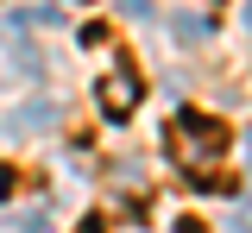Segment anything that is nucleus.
Listing matches in <instances>:
<instances>
[{"label":"nucleus","mask_w":252,"mask_h":233,"mask_svg":"<svg viewBox=\"0 0 252 233\" xmlns=\"http://www.w3.org/2000/svg\"><path fill=\"white\" fill-rule=\"evenodd\" d=\"M164 139H170V158L183 164V176L195 189H227V170H220L227 164V120L183 107V114L164 126Z\"/></svg>","instance_id":"1"},{"label":"nucleus","mask_w":252,"mask_h":233,"mask_svg":"<svg viewBox=\"0 0 252 233\" xmlns=\"http://www.w3.org/2000/svg\"><path fill=\"white\" fill-rule=\"evenodd\" d=\"M139 95H145V82H139V69H132V63L107 69V76L94 82V101H101V114H107V120H126V114L139 107Z\"/></svg>","instance_id":"2"},{"label":"nucleus","mask_w":252,"mask_h":233,"mask_svg":"<svg viewBox=\"0 0 252 233\" xmlns=\"http://www.w3.org/2000/svg\"><path fill=\"white\" fill-rule=\"evenodd\" d=\"M227 227H233V233H252V196L240 202V208H233V214H227Z\"/></svg>","instance_id":"3"},{"label":"nucleus","mask_w":252,"mask_h":233,"mask_svg":"<svg viewBox=\"0 0 252 233\" xmlns=\"http://www.w3.org/2000/svg\"><path fill=\"white\" fill-rule=\"evenodd\" d=\"M170 32H177V38H202L208 26H202V19H170Z\"/></svg>","instance_id":"4"},{"label":"nucleus","mask_w":252,"mask_h":233,"mask_svg":"<svg viewBox=\"0 0 252 233\" xmlns=\"http://www.w3.org/2000/svg\"><path fill=\"white\" fill-rule=\"evenodd\" d=\"M26 233H51V221H44V214H32V221H26Z\"/></svg>","instance_id":"5"},{"label":"nucleus","mask_w":252,"mask_h":233,"mask_svg":"<svg viewBox=\"0 0 252 233\" xmlns=\"http://www.w3.org/2000/svg\"><path fill=\"white\" fill-rule=\"evenodd\" d=\"M82 233H101V221H82Z\"/></svg>","instance_id":"6"},{"label":"nucleus","mask_w":252,"mask_h":233,"mask_svg":"<svg viewBox=\"0 0 252 233\" xmlns=\"http://www.w3.org/2000/svg\"><path fill=\"white\" fill-rule=\"evenodd\" d=\"M246 26H252V0H246Z\"/></svg>","instance_id":"7"}]
</instances>
